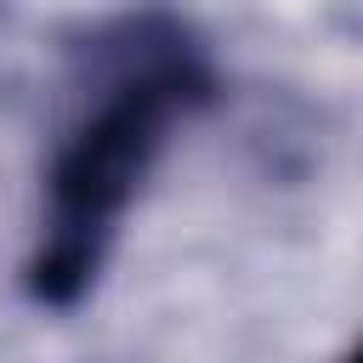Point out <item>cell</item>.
<instances>
[{
    "label": "cell",
    "mask_w": 363,
    "mask_h": 363,
    "mask_svg": "<svg viewBox=\"0 0 363 363\" xmlns=\"http://www.w3.org/2000/svg\"><path fill=\"white\" fill-rule=\"evenodd\" d=\"M335 363H363V335H357V340H352V346H346V352H340Z\"/></svg>",
    "instance_id": "obj_2"
},
{
    "label": "cell",
    "mask_w": 363,
    "mask_h": 363,
    "mask_svg": "<svg viewBox=\"0 0 363 363\" xmlns=\"http://www.w3.org/2000/svg\"><path fill=\"white\" fill-rule=\"evenodd\" d=\"M216 102V51L176 11H119L68 45V113L23 261V295L40 312H74L96 289L159 159Z\"/></svg>",
    "instance_id": "obj_1"
}]
</instances>
